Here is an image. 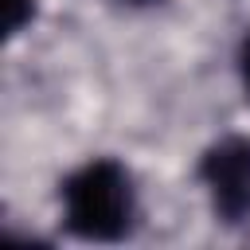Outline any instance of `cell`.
I'll return each mask as SVG.
<instances>
[{"instance_id": "1", "label": "cell", "mask_w": 250, "mask_h": 250, "mask_svg": "<svg viewBox=\"0 0 250 250\" xmlns=\"http://www.w3.org/2000/svg\"><path fill=\"white\" fill-rule=\"evenodd\" d=\"M59 203H62L66 230L74 238H86V242L121 238L133 227V215H137L129 168L113 156H94V160L78 164L62 180Z\"/></svg>"}, {"instance_id": "2", "label": "cell", "mask_w": 250, "mask_h": 250, "mask_svg": "<svg viewBox=\"0 0 250 250\" xmlns=\"http://www.w3.org/2000/svg\"><path fill=\"white\" fill-rule=\"evenodd\" d=\"M199 184L223 223L250 219V137H223L199 156Z\"/></svg>"}, {"instance_id": "3", "label": "cell", "mask_w": 250, "mask_h": 250, "mask_svg": "<svg viewBox=\"0 0 250 250\" xmlns=\"http://www.w3.org/2000/svg\"><path fill=\"white\" fill-rule=\"evenodd\" d=\"M35 16V0H4V35H20Z\"/></svg>"}, {"instance_id": "4", "label": "cell", "mask_w": 250, "mask_h": 250, "mask_svg": "<svg viewBox=\"0 0 250 250\" xmlns=\"http://www.w3.org/2000/svg\"><path fill=\"white\" fill-rule=\"evenodd\" d=\"M238 78H242V90H246V98H250V35H246L242 47H238Z\"/></svg>"}, {"instance_id": "5", "label": "cell", "mask_w": 250, "mask_h": 250, "mask_svg": "<svg viewBox=\"0 0 250 250\" xmlns=\"http://www.w3.org/2000/svg\"><path fill=\"white\" fill-rule=\"evenodd\" d=\"M133 4H141V0H133Z\"/></svg>"}]
</instances>
